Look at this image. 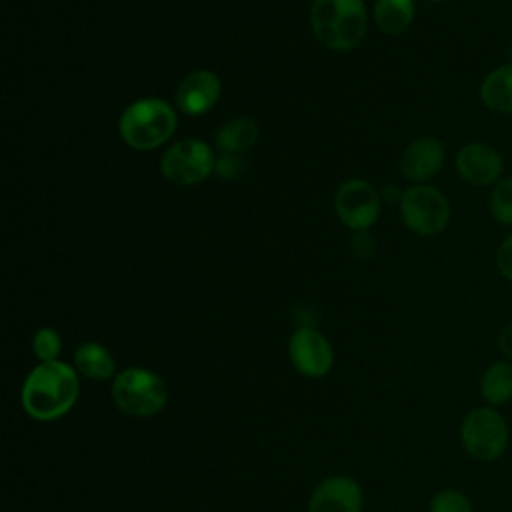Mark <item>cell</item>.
Masks as SVG:
<instances>
[{
	"label": "cell",
	"mask_w": 512,
	"mask_h": 512,
	"mask_svg": "<svg viewBox=\"0 0 512 512\" xmlns=\"http://www.w3.org/2000/svg\"><path fill=\"white\" fill-rule=\"evenodd\" d=\"M400 198H402V194H400L394 186H386V188H384V200H388V202L398 200V202H400Z\"/></svg>",
	"instance_id": "26"
},
{
	"label": "cell",
	"mask_w": 512,
	"mask_h": 512,
	"mask_svg": "<svg viewBox=\"0 0 512 512\" xmlns=\"http://www.w3.org/2000/svg\"><path fill=\"white\" fill-rule=\"evenodd\" d=\"M444 162L442 144L436 138L424 136L414 140L402 154L400 168L402 174L412 182H424L432 178Z\"/></svg>",
	"instance_id": "13"
},
{
	"label": "cell",
	"mask_w": 512,
	"mask_h": 512,
	"mask_svg": "<svg viewBox=\"0 0 512 512\" xmlns=\"http://www.w3.org/2000/svg\"><path fill=\"white\" fill-rule=\"evenodd\" d=\"M366 22L364 0H316L310 10L314 36L332 50L358 46L364 38Z\"/></svg>",
	"instance_id": "2"
},
{
	"label": "cell",
	"mask_w": 512,
	"mask_h": 512,
	"mask_svg": "<svg viewBox=\"0 0 512 512\" xmlns=\"http://www.w3.org/2000/svg\"><path fill=\"white\" fill-rule=\"evenodd\" d=\"M214 172L224 180H232L242 172V162L234 154H222L220 158H216Z\"/></svg>",
	"instance_id": "22"
},
{
	"label": "cell",
	"mask_w": 512,
	"mask_h": 512,
	"mask_svg": "<svg viewBox=\"0 0 512 512\" xmlns=\"http://www.w3.org/2000/svg\"><path fill=\"white\" fill-rule=\"evenodd\" d=\"M508 424L492 406L470 410L460 426V442L466 454L478 462L498 460L508 446Z\"/></svg>",
	"instance_id": "5"
},
{
	"label": "cell",
	"mask_w": 512,
	"mask_h": 512,
	"mask_svg": "<svg viewBox=\"0 0 512 512\" xmlns=\"http://www.w3.org/2000/svg\"><path fill=\"white\" fill-rule=\"evenodd\" d=\"M498 350L504 358L512 360V320L498 334Z\"/></svg>",
	"instance_id": "25"
},
{
	"label": "cell",
	"mask_w": 512,
	"mask_h": 512,
	"mask_svg": "<svg viewBox=\"0 0 512 512\" xmlns=\"http://www.w3.org/2000/svg\"><path fill=\"white\" fill-rule=\"evenodd\" d=\"M214 168L216 156L212 148L196 138H186L172 144L160 160L162 176L180 186H192L206 180Z\"/></svg>",
	"instance_id": "6"
},
{
	"label": "cell",
	"mask_w": 512,
	"mask_h": 512,
	"mask_svg": "<svg viewBox=\"0 0 512 512\" xmlns=\"http://www.w3.org/2000/svg\"><path fill=\"white\" fill-rule=\"evenodd\" d=\"M496 262H498L500 274L512 282V234L500 244Z\"/></svg>",
	"instance_id": "23"
},
{
	"label": "cell",
	"mask_w": 512,
	"mask_h": 512,
	"mask_svg": "<svg viewBox=\"0 0 512 512\" xmlns=\"http://www.w3.org/2000/svg\"><path fill=\"white\" fill-rule=\"evenodd\" d=\"M258 140V124L252 118L240 116L228 120L216 132V148L222 154H236L248 150Z\"/></svg>",
	"instance_id": "16"
},
{
	"label": "cell",
	"mask_w": 512,
	"mask_h": 512,
	"mask_svg": "<svg viewBox=\"0 0 512 512\" xmlns=\"http://www.w3.org/2000/svg\"><path fill=\"white\" fill-rule=\"evenodd\" d=\"M456 168L466 182L486 186L498 180L502 172V156L492 146L468 144L458 152Z\"/></svg>",
	"instance_id": "12"
},
{
	"label": "cell",
	"mask_w": 512,
	"mask_h": 512,
	"mask_svg": "<svg viewBox=\"0 0 512 512\" xmlns=\"http://www.w3.org/2000/svg\"><path fill=\"white\" fill-rule=\"evenodd\" d=\"M220 98V78L212 70H194L176 88V106L188 116L208 112Z\"/></svg>",
	"instance_id": "11"
},
{
	"label": "cell",
	"mask_w": 512,
	"mask_h": 512,
	"mask_svg": "<svg viewBox=\"0 0 512 512\" xmlns=\"http://www.w3.org/2000/svg\"><path fill=\"white\" fill-rule=\"evenodd\" d=\"M400 214L404 224L422 236H434L450 220V206L442 192L432 186H410L402 192Z\"/></svg>",
	"instance_id": "7"
},
{
	"label": "cell",
	"mask_w": 512,
	"mask_h": 512,
	"mask_svg": "<svg viewBox=\"0 0 512 512\" xmlns=\"http://www.w3.org/2000/svg\"><path fill=\"white\" fill-rule=\"evenodd\" d=\"M308 512H362V488L350 476H330L314 488Z\"/></svg>",
	"instance_id": "10"
},
{
	"label": "cell",
	"mask_w": 512,
	"mask_h": 512,
	"mask_svg": "<svg viewBox=\"0 0 512 512\" xmlns=\"http://www.w3.org/2000/svg\"><path fill=\"white\" fill-rule=\"evenodd\" d=\"M428 2H442V0H428Z\"/></svg>",
	"instance_id": "27"
},
{
	"label": "cell",
	"mask_w": 512,
	"mask_h": 512,
	"mask_svg": "<svg viewBox=\"0 0 512 512\" xmlns=\"http://www.w3.org/2000/svg\"><path fill=\"white\" fill-rule=\"evenodd\" d=\"M174 108L160 98L134 100L118 120L120 138L134 150H154L176 130Z\"/></svg>",
	"instance_id": "3"
},
{
	"label": "cell",
	"mask_w": 512,
	"mask_h": 512,
	"mask_svg": "<svg viewBox=\"0 0 512 512\" xmlns=\"http://www.w3.org/2000/svg\"><path fill=\"white\" fill-rule=\"evenodd\" d=\"M480 394L488 406H502L512 400V362L490 364L480 378Z\"/></svg>",
	"instance_id": "15"
},
{
	"label": "cell",
	"mask_w": 512,
	"mask_h": 512,
	"mask_svg": "<svg viewBox=\"0 0 512 512\" xmlns=\"http://www.w3.org/2000/svg\"><path fill=\"white\" fill-rule=\"evenodd\" d=\"M112 400L124 414L134 418H148L164 408L168 390L158 374L140 366H132L114 376Z\"/></svg>",
	"instance_id": "4"
},
{
	"label": "cell",
	"mask_w": 512,
	"mask_h": 512,
	"mask_svg": "<svg viewBox=\"0 0 512 512\" xmlns=\"http://www.w3.org/2000/svg\"><path fill=\"white\" fill-rule=\"evenodd\" d=\"M492 216L502 224H512V178L500 180L490 196Z\"/></svg>",
	"instance_id": "19"
},
{
	"label": "cell",
	"mask_w": 512,
	"mask_h": 512,
	"mask_svg": "<svg viewBox=\"0 0 512 512\" xmlns=\"http://www.w3.org/2000/svg\"><path fill=\"white\" fill-rule=\"evenodd\" d=\"M414 18V0H376L374 20L386 34L404 32Z\"/></svg>",
	"instance_id": "18"
},
{
	"label": "cell",
	"mask_w": 512,
	"mask_h": 512,
	"mask_svg": "<svg viewBox=\"0 0 512 512\" xmlns=\"http://www.w3.org/2000/svg\"><path fill=\"white\" fill-rule=\"evenodd\" d=\"M484 106L496 112H512V64L490 72L480 88Z\"/></svg>",
	"instance_id": "17"
},
{
	"label": "cell",
	"mask_w": 512,
	"mask_h": 512,
	"mask_svg": "<svg viewBox=\"0 0 512 512\" xmlns=\"http://www.w3.org/2000/svg\"><path fill=\"white\" fill-rule=\"evenodd\" d=\"M288 356L294 368L310 378H320L330 372L334 352L330 342L314 328L300 326L288 342Z\"/></svg>",
	"instance_id": "9"
},
{
	"label": "cell",
	"mask_w": 512,
	"mask_h": 512,
	"mask_svg": "<svg viewBox=\"0 0 512 512\" xmlns=\"http://www.w3.org/2000/svg\"><path fill=\"white\" fill-rule=\"evenodd\" d=\"M80 394L78 370L54 360L40 362L22 384V408L40 422H52L72 410Z\"/></svg>",
	"instance_id": "1"
},
{
	"label": "cell",
	"mask_w": 512,
	"mask_h": 512,
	"mask_svg": "<svg viewBox=\"0 0 512 512\" xmlns=\"http://www.w3.org/2000/svg\"><path fill=\"white\" fill-rule=\"evenodd\" d=\"M32 350L40 362H54L62 350L60 334L52 328H40L32 338Z\"/></svg>",
	"instance_id": "20"
},
{
	"label": "cell",
	"mask_w": 512,
	"mask_h": 512,
	"mask_svg": "<svg viewBox=\"0 0 512 512\" xmlns=\"http://www.w3.org/2000/svg\"><path fill=\"white\" fill-rule=\"evenodd\" d=\"M74 368L90 380H108L114 374L112 354L98 342H84L74 352Z\"/></svg>",
	"instance_id": "14"
},
{
	"label": "cell",
	"mask_w": 512,
	"mask_h": 512,
	"mask_svg": "<svg viewBox=\"0 0 512 512\" xmlns=\"http://www.w3.org/2000/svg\"><path fill=\"white\" fill-rule=\"evenodd\" d=\"M430 512H472V504L460 490H440L430 500Z\"/></svg>",
	"instance_id": "21"
},
{
	"label": "cell",
	"mask_w": 512,
	"mask_h": 512,
	"mask_svg": "<svg viewBox=\"0 0 512 512\" xmlns=\"http://www.w3.org/2000/svg\"><path fill=\"white\" fill-rule=\"evenodd\" d=\"M374 238L366 230H358L352 238V250L358 258H370L374 254Z\"/></svg>",
	"instance_id": "24"
},
{
	"label": "cell",
	"mask_w": 512,
	"mask_h": 512,
	"mask_svg": "<svg viewBox=\"0 0 512 512\" xmlns=\"http://www.w3.org/2000/svg\"><path fill=\"white\" fill-rule=\"evenodd\" d=\"M334 208L350 230H368L380 216V196L370 182L352 178L338 186Z\"/></svg>",
	"instance_id": "8"
}]
</instances>
